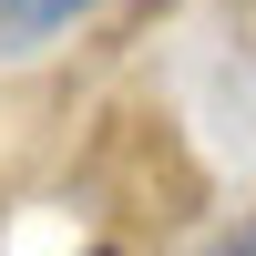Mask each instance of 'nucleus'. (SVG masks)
I'll return each instance as SVG.
<instances>
[{"mask_svg": "<svg viewBox=\"0 0 256 256\" xmlns=\"http://www.w3.org/2000/svg\"><path fill=\"white\" fill-rule=\"evenodd\" d=\"M92 10H113V0H0V52H41Z\"/></svg>", "mask_w": 256, "mask_h": 256, "instance_id": "nucleus-1", "label": "nucleus"}, {"mask_svg": "<svg viewBox=\"0 0 256 256\" xmlns=\"http://www.w3.org/2000/svg\"><path fill=\"white\" fill-rule=\"evenodd\" d=\"M205 256H256V216H246V226H226V236L205 246Z\"/></svg>", "mask_w": 256, "mask_h": 256, "instance_id": "nucleus-2", "label": "nucleus"}]
</instances>
